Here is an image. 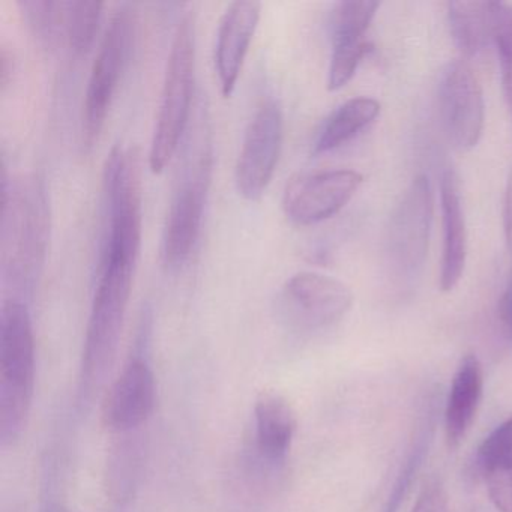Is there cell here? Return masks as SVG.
<instances>
[{"mask_svg":"<svg viewBox=\"0 0 512 512\" xmlns=\"http://www.w3.org/2000/svg\"><path fill=\"white\" fill-rule=\"evenodd\" d=\"M434 425H436V410L431 407L422 416L421 422L413 433L409 448L404 454L403 463H401L400 470L395 476L394 484H392L391 491L386 497L382 512H398L401 503L409 496L413 482H415L418 473L421 472L422 464L427 458L428 449H430L431 440H433Z\"/></svg>","mask_w":512,"mask_h":512,"instance_id":"obj_20","label":"cell"},{"mask_svg":"<svg viewBox=\"0 0 512 512\" xmlns=\"http://www.w3.org/2000/svg\"><path fill=\"white\" fill-rule=\"evenodd\" d=\"M35 388V338L28 305L7 299L0 311V443L22 437Z\"/></svg>","mask_w":512,"mask_h":512,"instance_id":"obj_2","label":"cell"},{"mask_svg":"<svg viewBox=\"0 0 512 512\" xmlns=\"http://www.w3.org/2000/svg\"><path fill=\"white\" fill-rule=\"evenodd\" d=\"M484 376L479 359L475 355H466L461 359L454 379L445 409L446 440L451 448H457L470 425L475 421L479 403L482 398Z\"/></svg>","mask_w":512,"mask_h":512,"instance_id":"obj_17","label":"cell"},{"mask_svg":"<svg viewBox=\"0 0 512 512\" xmlns=\"http://www.w3.org/2000/svg\"><path fill=\"white\" fill-rule=\"evenodd\" d=\"M40 179L8 181L2 176V274L22 293L34 289L46 260L50 229Z\"/></svg>","mask_w":512,"mask_h":512,"instance_id":"obj_1","label":"cell"},{"mask_svg":"<svg viewBox=\"0 0 512 512\" xmlns=\"http://www.w3.org/2000/svg\"><path fill=\"white\" fill-rule=\"evenodd\" d=\"M14 71V58L13 53L7 49V47L2 46L0 49V86H2V91H5L8 83L11 82V77H13Z\"/></svg>","mask_w":512,"mask_h":512,"instance_id":"obj_31","label":"cell"},{"mask_svg":"<svg viewBox=\"0 0 512 512\" xmlns=\"http://www.w3.org/2000/svg\"><path fill=\"white\" fill-rule=\"evenodd\" d=\"M379 7V2L370 0L338 2L331 14L332 41L365 38Z\"/></svg>","mask_w":512,"mask_h":512,"instance_id":"obj_22","label":"cell"},{"mask_svg":"<svg viewBox=\"0 0 512 512\" xmlns=\"http://www.w3.org/2000/svg\"><path fill=\"white\" fill-rule=\"evenodd\" d=\"M488 496L499 512H512V454L505 455L481 472Z\"/></svg>","mask_w":512,"mask_h":512,"instance_id":"obj_25","label":"cell"},{"mask_svg":"<svg viewBox=\"0 0 512 512\" xmlns=\"http://www.w3.org/2000/svg\"><path fill=\"white\" fill-rule=\"evenodd\" d=\"M103 2H68L67 38L77 56L88 55L97 40Z\"/></svg>","mask_w":512,"mask_h":512,"instance_id":"obj_21","label":"cell"},{"mask_svg":"<svg viewBox=\"0 0 512 512\" xmlns=\"http://www.w3.org/2000/svg\"><path fill=\"white\" fill-rule=\"evenodd\" d=\"M491 38L497 46L499 59L512 65V5L488 2Z\"/></svg>","mask_w":512,"mask_h":512,"instance_id":"obj_26","label":"cell"},{"mask_svg":"<svg viewBox=\"0 0 512 512\" xmlns=\"http://www.w3.org/2000/svg\"><path fill=\"white\" fill-rule=\"evenodd\" d=\"M448 19L455 46L464 58H476L493 40L488 2H476V0L449 2Z\"/></svg>","mask_w":512,"mask_h":512,"instance_id":"obj_19","label":"cell"},{"mask_svg":"<svg viewBox=\"0 0 512 512\" xmlns=\"http://www.w3.org/2000/svg\"><path fill=\"white\" fill-rule=\"evenodd\" d=\"M362 181L361 173L355 170H326L296 176L284 190V212L299 226L322 223L353 199Z\"/></svg>","mask_w":512,"mask_h":512,"instance_id":"obj_11","label":"cell"},{"mask_svg":"<svg viewBox=\"0 0 512 512\" xmlns=\"http://www.w3.org/2000/svg\"><path fill=\"white\" fill-rule=\"evenodd\" d=\"M284 116L280 103L266 100L248 122L236 163V188L244 199L259 200L274 178L283 148Z\"/></svg>","mask_w":512,"mask_h":512,"instance_id":"obj_9","label":"cell"},{"mask_svg":"<svg viewBox=\"0 0 512 512\" xmlns=\"http://www.w3.org/2000/svg\"><path fill=\"white\" fill-rule=\"evenodd\" d=\"M499 316L506 334L512 337V277L509 278L508 286L500 299Z\"/></svg>","mask_w":512,"mask_h":512,"instance_id":"obj_29","label":"cell"},{"mask_svg":"<svg viewBox=\"0 0 512 512\" xmlns=\"http://www.w3.org/2000/svg\"><path fill=\"white\" fill-rule=\"evenodd\" d=\"M373 50V44L365 38L332 41L331 64L328 71L329 91H340L356 74L365 56Z\"/></svg>","mask_w":512,"mask_h":512,"instance_id":"obj_24","label":"cell"},{"mask_svg":"<svg viewBox=\"0 0 512 512\" xmlns=\"http://www.w3.org/2000/svg\"><path fill=\"white\" fill-rule=\"evenodd\" d=\"M260 13V2L238 0L230 4L221 17L215 43V70L224 98H229L235 92L251 41L259 26Z\"/></svg>","mask_w":512,"mask_h":512,"instance_id":"obj_15","label":"cell"},{"mask_svg":"<svg viewBox=\"0 0 512 512\" xmlns=\"http://www.w3.org/2000/svg\"><path fill=\"white\" fill-rule=\"evenodd\" d=\"M503 227L509 250L512 251V170L506 185L505 205H503Z\"/></svg>","mask_w":512,"mask_h":512,"instance_id":"obj_30","label":"cell"},{"mask_svg":"<svg viewBox=\"0 0 512 512\" xmlns=\"http://www.w3.org/2000/svg\"><path fill=\"white\" fill-rule=\"evenodd\" d=\"M136 28V10L131 5L119 7L95 56L83 103V146L88 151L94 148L106 125L113 98L133 52Z\"/></svg>","mask_w":512,"mask_h":512,"instance_id":"obj_6","label":"cell"},{"mask_svg":"<svg viewBox=\"0 0 512 512\" xmlns=\"http://www.w3.org/2000/svg\"><path fill=\"white\" fill-rule=\"evenodd\" d=\"M209 179L211 163L209 158H205L182 182L170 203L161 244V257L169 269L181 268L196 247L202 229Z\"/></svg>","mask_w":512,"mask_h":512,"instance_id":"obj_12","label":"cell"},{"mask_svg":"<svg viewBox=\"0 0 512 512\" xmlns=\"http://www.w3.org/2000/svg\"><path fill=\"white\" fill-rule=\"evenodd\" d=\"M412 512H449L448 497L437 481H430L419 494Z\"/></svg>","mask_w":512,"mask_h":512,"instance_id":"obj_28","label":"cell"},{"mask_svg":"<svg viewBox=\"0 0 512 512\" xmlns=\"http://www.w3.org/2000/svg\"><path fill=\"white\" fill-rule=\"evenodd\" d=\"M136 265L101 257L98 283L83 344L80 394L89 398L106 382L121 343Z\"/></svg>","mask_w":512,"mask_h":512,"instance_id":"obj_3","label":"cell"},{"mask_svg":"<svg viewBox=\"0 0 512 512\" xmlns=\"http://www.w3.org/2000/svg\"><path fill=\"white\" fill-rule=\"evenodd\" d=\"M296 433L295 410L274 391H263L254 406L253 443L247 460L253 473L271 478L286 463Z\"/></svg>","mask_w":512,"mask_h":512,"instance_id":"obj_13","label":"cell"},{"mask_svg":"<svg viewBox=\"0 0 512 512\" xmlns=\"http://www.w3.org/2000/svg\"><path fill=\"white\" fill-rule=\"evenodd\" d=\"M353 304L343 281L317 272H298L281 287L278 313L293 331L316 332L337 325Z\"/></svg>","mask_w":512,"mask_h":512,"instance_id":"obj_7","label":"cell"},{"mask_svg":"<svg viewBox=\"0 0 512 512\" xmlns=\"http://www.w3.org/2000/svg\"><path fill=\"white\" fill-rule=\"evenodd\" d=\"M49 512H71V511H68V509L62 508V506H53V508L50 509Z\"/></svg>","mask_w":512,"mask_h":512,"instance_id":"obj_33","label":"cell"},{"mask_svg":"<svg viewBox=\"0 0 512 512\" xmlns=\"http://www.w3.org/2000/svg\"><path fill=\"white\" fill-rule=\"evenodd\" d=\"M107 227L101 257L137 265L142 248V161L136 148L116 146L104 166Z\"/></svg>","mask_w":512,"mask_h":512,"instance_id":"obj_5","label":"cell"},{"mask_svg":"<svg viewBox=\"0 0 512 512\" xmlns=\"http://www.w3.org/2000/svg\"><path fill=\"white\" fill-rule=\"evenodd\" d=\"M196 82V28L191 16L179 20L173 35L164 74L160 107L155 119L149 169L155 175L164 172L178 151L187 128Z\"/></svg>","mask_w":512,"mask_h":512,"instance_id":"obj_4","label":"cell"},{"mask_svg":"<svg viewBox=\"0 0 512 512\" xmlns=\"http://www.w3.org/2000/svg\"><path fill=\"white\" fill-rule=\"evenodd\" d=\"M380 103L373 98H353L338 107L323 125L314 143V154H326L346 145L379 116Z\"/></svg>","mask_w":512,"mask_h":512,"instance_id":"obj_18","label":"cell"},{"mask_svg":"<svg viewBox=\"0 0 512 512\" xmlns=\"http://www.w3.org/2000/svg\"><path fill=\"white\" fill-rule=\"evenodd\" d=\"M434 199L428 176L413 179L389 220L386 251L392 268L401 277L421 271L428 254Z\"/></svg>","mask_w":512,"mask_h":512,"instance_id":"obj_8","label":"cell"},{"mask_svg":"<svg viewBox=\"0 0 512 512\" xmlns=\"http://www.w3.org/2000/svg\"><path fill=\"white\" fill-rule=\"evenodd\" d=\"M500 61V79H502L503 98H505L506 107L512 116V65L509 62Z\"/></svg>","mask_w":512,"mask_h":512,"instance_id":"obj_32","label":"cell"},{"mask_svg":"<svg viewBox=\"0 0 512 512\" xmlns=\"http://www.w3.org/2000/svg\"><path fill=\"white\" fill-rule=\"evenodd\" d=\"M442 203L443 251L440 263V289L451 292L463 277L467 257V230L461 205L458 178L451 169L446 170L440 182Z\"/></svg>","mask_w":512,"mask_h":512,"instance_id":"obj_16","label":"cell"},{"mask_svg":"<svg viewBox=\"0 0 512 512\" xmlns=\"http://www.w3.org/2000/svg\"><path fill=\"white\" fill-rule=\"evenodd\" d=\"M439 107L452 146L463 152L475 148L484 131V95L478 77L463 59L449 62L440 74Z\"/></svg>","mask_w":512,"mask_h":512,"instance_id":"obj_10","label":"cell"},{"mask_svg":"<svg viewBox=\"0 0 512 512\" xmlns=\"http://www.w3.org/2000/svg\"><path fill=\"white\" fill-rule=\"evenodd\" d=\"M155 377L151 365L134 355L110 385L101 407V418L107 430L130 434L142 427L155 406Z\"/></svg>","mask_w":512,"mask_h":512,"instance_id":"obj_14","label":"cell"},{"mask_svg":"<svg viewBox=\"0 0 512 512\" xmlns=\"http://www.w3.org/2000/svg\"><path fill=\"white\" fill-rule=\"evenodd\" d=\"M509 454H512V418L506 419L485 437L476 454V469L481 473L485 467Z\"/></svg>","mask_w":512,"mask_h":512,"instance_id":"obj_27","label":"cell"},{"mask_svg":"<svg viewBox=\"0 0 512 512\" xmlns=\"http://www.w3.org/2000/svg\"><path fill=\"white\" fill-rule=\"evenodd\" d=\"M25 22L35 37L52 43L62 32H67L68 4L50 0H25L19 2Z\"/></svg>","mask_w":512,"mask_h":512,"instance_id":"obj_23","label":"cell"}]
</instances>
